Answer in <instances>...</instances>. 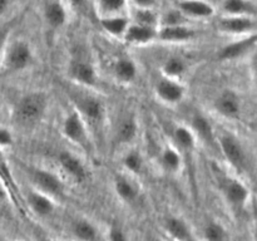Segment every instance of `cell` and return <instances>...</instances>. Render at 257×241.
I'll return each mask as SVG.
<instances>
[{
    "instance_id": "obj_41",
    "label": "cell",
    "mask_w": 257,
    "mask_h": 241,
    "mask_svg": "<svg viewBox=\"0 0 257 241\" xmlns=\"http://www.w3.org/2000/svg\"><path fill=\"white\" fill-rule=\"evenodd\" d=\"M10 7V0H0V17L8 12Z\"/></svg>"
},
{
    "instance_id": "obj_18",
    "label": "cell",
    "mask_w": 257,
    "mask_h": 241,
    "mask_svg": "<svg viewBox=\"0 0 257 241\" xmlns=\"http://www.w3.org/2000/svg\"><path fill=\"white\" fill-rule=\"evenodd\" d=\"M138 131H140V127H138L136 117L131 114L124 115V117L120 118L119 122H117V126H115L114 141L120 146L130 145L137 138Z\"/></svg>"
},
{
    "instance_id": "obj_32",
    "label": "cell",
    "mask_w": 257,
    "mask_h": 241,
    "mask_svg": "<svg viewBox=\"0 0 257 241\" xmlns=\"http://www.w3.org/2000/svg\"><path fill=\"white\" fill-rule=\"evenodd\" d=\"M122 165L130 175L137 176L142 173L143 167H145V161H143L141 152L136 150H131L123 156Z\"/></svg>"
},
{
    "instance_id": "obj_43",
    "label": "cell",
    "mask_w": 257,
    "mask_h": 241,
    "mask_svg": "<svg viewBox=\"0 0 257 241\" xmlns=\"http://www.w3.org/2000/svg\"><path fill=\"white\" fill-rule=\"evenodd\" d=\"M255 232H256V237H257V207L255 210Z\"/></svg>"
},
{
    "instance_id": "obj_3",
    "label": "cell",
    "mask_w": 257,
    "mask_h": 241,
    "mask_svg": "<svg viewBox=\"0 0 257 241\" xmlns=\"http://www.w3.org/2000/svg\"><path fill=\"white\" fill-rule=\"evenodd\" d=\"M29 177L33 183V188L42 191L47 195L58 200L64 195L65 183L62 176L57 172L45 170V168L33 167L29 170Z\"/></svg>"
},
{
    "instance_id": "obj_23",
    "label": "cell",
    "mask_w": 257,
    "mask_h": 241,
    "mask_svg": "<svg viewBox=\"0 0 257 241\" xmlns=\"http://www.w3.org/2000/svg\"><path fill=\"white\" fill-rule=\"evenodd\" d=\"M215 109L221 115L227 118L237 117L240 113L241 104L237 94L232 90H223L215 100Z\"/></svg>"
},
{
    "instance_id": "obj_45",
    "label": "cell",
    "mask_w": 257,
    "mask_h": 241,
    "mask_svg": "<svg viewBox=\"0 0 257 241\" xmlns=\"http://www.w3.org/2000/svg\"><path fill=\"white\" fill-rule=\"evenodd\" d=\"M3 118V107H2V103H0V120Z\"/></svg>"
},
{
    "instance_id": "obj_40",
    "label": "cell",
    "mask_w": 257,
    "mask_h": 241,
    "mask_svg": "<svg viewBox=\"0 0 257 241\" xmlns=\"http://www.w3.org/2000/svg\"><path fill=\"white\" fill-rule=\"evenodd\" d=\"M9 197V190H8L7 185L3 182V180L0 178V207L4 205V202L7 201V198Z\"/></svg>"
},
{
    "instance_id": "obj_6",
    "label": "cell",
    "mask_w": 257,
    "mask_h": 241,
    "mask_svg": "<svg viewBox=\"0 0 257 241\" xmlns=\"http://www.w3.org/2000/svg\"><path fill=\"white\" fill-rule=\"evenodd\" d=\"M58 165L63 177L73 183L85 182L88 177V171L83 161L74 153L69 151H62L58 155Z\"/></svg>"
},
{
    "instance_id": "obj_4",
    "label": "cell",
    "mask_w": 257,
    "mask_h": 241,
    "mask_svg": "<svg viewBox=\"0 0 257 241\" xmlns=\"http://www.w3.org/2000/svg\"><path fill=\"white\" fill-rule=\"evenodd\" d=\"M62 133L70 143L77 147L89 148V127L75 109L68 113L63 119Z\"/></svg>"
},
{
    "instance_id": "obj_35",
    "label": "cell",
    "mask_w": 257,
    "mask_h": 241,
    "mask_svg": "<svg viewBox=\"0 0 257 241\" xmlns=\"http://www.w3.org/2000/svg\"><path fill=\"white\" fill-rule=\"evenodd\" d=\"M107 237L108 241H128L125 231L119 225H117V223H113V225L109 226Z\"/></svg>"
},
{
    "instance_id": "obj_14",
    "label": "cell",
    "mask_w": 257,
    "mask_h": 241,
    "mask_svg": "<svg viewBox=\"0 0 257 241\" xmlns=\"http://www.w3.org/2000/svg\"><path fill=\"white\" fill-rule=\"evenodd\" d=\"M221 152L225 156L226 160L230 162L232 167L241 170L245 166V152L241 147L240 142L235 137L230 135H222L218 138Z\"/></svg>"
},
{
    "instance_id": "obj_10",
    "label": "cell",
    "mask_w": 257,
    "mask_h": 241,
    "mask_svg": "<svg viewBox=\"0 0 257 241\" xmlns=\"http://www.w3.org/2000/svg\"><path fill=\"white\" fill-rule=\"evenodd\" d=\"M221 190L228 205L236 210L245 207L250 197L248 188L236 178H225L221 183Z\"/></svg>"
},
{
    "instance_id": "obj_46",
    "label": "cell",
    "mask_w": 257,
    "mask_h": 241,
    "mask_svg": "<svg viewBox=\"0 0 257 241\" xmlns=\"http://www.w3.org/2000/svg\"><path fill=\"white\" fill-rule=\"evenodd\" d=\"M158 241H165V240H158Z\"/></svg>"
},
{
    "instance_id": "obj_27",
    "label": "cell",
    "mask_w": 257,
    "mask_h": 241,
    "mask_svg": "<svg viewBox=\"0 0 257 241\" xmlns=\"http://www.w3.org/2000/svg\"><path fill=\"white\" fill-rule=\"evenodd\" d=\"M255 43H257V34L238 40V42L231 43V44L226 45L225 48L221 49L220 58L221 59H233V58L240 57L243 53L247 52Z\"/></svg>"
},
{
    "instance_id": "obj_1",
    "label": "cell",
    "mask_w": 257,
    "mask_h": 241,
    "mask_svg": "<svg viewBox=\"0 0 257 241\" xmlns=\"http://www.w3.org/2000/svg\"><path fill=\"white\" fill-rule=\"evenodd\" d=\"M34 50L25 39L8 40L0 60V72L4 74H18L32 67Z\"/></svg>"
},
{
    "instance_id": "obj_5",
    "label": "cell",
    "mask_w": 257,
    "mask_h": 241,
    "mask_svg": "<svg viewBox=\"0 0 257 241\" xmlns=\"http://www.w3.org/2000/svg\"><path fill=\"white\" fill-rule=\"evenodd\" d=\"M74 109L89 126H99L105 118V105L100 98L92 94H82L74 98Z\"/></svg>"
},
{
    "instance_id": "obj_13",
    "label": "cell",
    "mask_w": 257,
    "mask_h": 241,
    "mask_svg": "<svg viewBox=\"0 0 257 241\" xmlns=\"http://www.w3.org/2000/svg\"><path fill=\"white\" fill-rule=\"evenodd\" d=\"M55 201L57 200L53 198L52 196L47 195L37 188H32L27 196V202L30 211L38 217H48L52 215L57 206Z\"/></svg>"
},
{
    "instance_id": "obj_30",
    "label": "cell",
    "mask_w": 257,
    "mask_h": 241,
    "mask_svg": "<svg viewBox=\"0 0 257 241\" xmlns=\"http://www.w3.org/2000/svg\"><path fill=\"white\" fill-rule=\"evenodd\" d=\"M128 7V0H97V10H99L100 17L125 14Z\"/></svg>"
},
{
    "instance_id": "obj_19",
    "label": "cell",
    "mask_w": 257,
    "mask_h": 241,
    "mask_svg": "<svg viewBox=\"0 0 257 241\" xmlns=\"http://www.w3.org/2000/svg\"><path fill=\"white\" fill-rule=\"evenodd\" d=\"M114 191L115 195L118 196L122 202L124 203H135L138 200L141 193L140 186L137 182L132 180L130 176L127 175H119L114 178Z\"/></svg>"
},
{
    "instance_id": "obj_34",
    "label": "cell",
    "mask_w": 257,
    "mask_h": 241,
    "mask_svg": "<svg viewBox=\"0 0 257 241\" xmlns=\"http://www.w3.org/2000/svg\"><path fill=\"white\" fill-rule=\"evenodd\" d=\"M186 18L183 17L182 13L175 8V9L168 10L163 15L160 17V27L161 25H176V24H183L186 23Z\"/></svg>"
},
{
    "instance_id": "obj_15",
    "label": "cell",
    "mask_w": 257,
    "mask_h": 241,
    "mask_svg": "<svg viewBox=\"0 0 257 241\" xmlns=\"http://www.w3.org/2000/svg\"><path fill=\"white\" fill-rule=\"evenodd\" d=\"M43 14L44 20L52 29H60L69 20L67 3L63 0H47Z\"/></svg>"
},
{
    "instance_id": "obj_33",
    "label": "cell",
    "mask_w": 257,
    "mask_h": 241,
    "mask_svg": "<svg viewBox=\"0 0 257 241\" xmlns=\"http://www.w3.org/2000/svg\"><path fill=\"white\" fill-rule=\"evenodd\" d=\"M161 15L155 9H135L131 15V22L148 27L160 28Z\"/></svg>"
},
{
    "instance_id": "obj_38",
    "label": "cell",
    "mask_w": 257,
    "mask_h": 241,
    "mask_svg": "<svg viewBox=\"0 0 257 241\" xmlns=\"http://www.w3.org/2000/svg\"><path fill=\"white\" fill-rule=\"evenodd\" d=\"M8 40H9V32H8V29H0V60H2L3 50H4Z\"/></svg>"
},
{
    "instance_id": "obj_17",
    "label": "cell",
    "mask_w": 257,
    "mask_h": 241,
    "mask_svg": "<svg viewBox=\"0 0 257 241\" xmlns=\"http://www.w3.org/2000/svg\"><path fill=\"white\" fill-rule=\"evenodd\" d=\"M165 230L173 241H195L192 228L180 216H168L165 220Z\"/></svg>"
},
{
    "instance_id": "obj_21",
    "label": "cell",
    "mask_w": 257,
    "mask_h": 241,
    "mask_svg": "<svg viewBox=\"0 0 257 241\" xmlns=\"http://www.w3.org/2000/svg\"><path fill=\"white\" fill-rule=\"evenodd\" d=\"M113 75L115 80L122 84H131L138 77V67L130 57H119L113 64Z\"/></svg>"
},
{
    "instance_id": "obj_16",
    "label": "cell",
    "mask_w": 257,
    "mask_h": 241,
    "mask_svg": "<svg viewBox=\"0 0 257 241\" xmlns=\"http://www.w3.org/2000/svg\"><path fill=\"white\" fill-rule=\"evenodd\" d=\"M255 20L251 17H238V15H225L218 20V29L226 34L241 35L251 32L255 28Z\"/></svg>"
},
{
    "instance_id": "obj_20",
    "label": "cell",
    "mask_w": 257,
    "mask_h": 241,
    "mask_svg": "<svg viewBox=\"0 0 257 241\" xmlns=\"http://www.w3.org/2000/svg\"><path fill=\"white\" fill-rule=\"evenodd\" d=\"M131 24V18L127 14L109 15V17H99V25L109 37L123 39L128 27Z\"/></svg>"
},
{
    "instance_id": "obj_26",
    "label": "cell",
    "mask_w": 257,
    "mask_h": 241,
    "mask_svg": "<svg viewBox=\"0 0 257 241\" xmlns=\"http://www.w3.org/2000/svg\"><path fill=\"white\" fill-rule=\"evenodd\" d=\"M191 128L195 132L197 140H201L202 142L207 143V145H213L216 141L215 132H213L212 125L210 123V120L206 117H203L202 114H196L192 118V125Z\"/></svg>"
},
{
    "instance_id": "obj_11",
    "label": "cell",
    "mask_w": 257,
    "mask_h": 241,
    "mask_svg": "<svg viewBox=\"0 0 257 241\" xmlns=\"http://www.w3.org/2000/svg\"><path fill=\"white\" fill-rule=\"evenodd\" d=\"M187 20H205L215 15L216 9L207 0H180L176 5Z\"/></svg>"
},
{
    "instance_id": "obj_24",
    "label": "cell",
    "mask_w": 257,
    "mask_h": 241,
    "mask_svg": "<svg viewBox=\"0 0 257 241\" xmlns=\"http://www.w3.org/2000/svg\"><path fill=\"white\" fill-rule=\"evenodd\" d=\"M160 163L163 171L171 175H176L182 170L183 161L181 151L176 146H166L160 153Z\"/></svg>"
},
{
    "instance_id": "obj_12",
    "label": "cell",
    "mask_w": 257,
    "mask_h": 241,
    "mask_svg": "<svg viewBox=\"0 0 257 241\" xmlns=\"http://www.w3.org/2000/svg\"><path fill=\"white\" fill-rule=\"evenodd\" d=\"M127 44L135 45V47H143L158 40V28L148 27V25L137 24L131 22L124 37H123Z\"/></svg>"
},
{
    "instance_id": "obj_28",
    "label": "cell",
    "mask_w": 257,
    "mask_h": 241,
    "mask_svg": "<svg viewBox=\"0 0 257 241\" xmlns=\"http://www.w3.org/2000/svg\"><path fill=\"white\" fill-rule=\"evenodd\" d=\"M188 65L186 60L181 57H170L163 62L162 68V75L167 78H172V79L181 80L183 75L187 73Z\"/></svg>"
},
{
    "instance_id": "obj_42",
    "label": "cell",
    "mask_w": 257,
    "mask_h": 241,
    "mask_svg": "<svg viewBox=\"0 0 257 241\" xmlns=\"http://www.w3.org/2000/svg\"><path fill=\"white\" fill-rule=\"evenodd\" d=\"M252 73H253V77H255V80L257 82V54L252 59Z\"/></svg>"
},
{
    "instance_id": "obj_44",
    "label": "cell",
    "mask_w": 257,
    "mask_h": 241,
    "mask_svg": "<svg viewBox=\"0 0 257 241\" xmlns=\"http://www.w3.org/2000/svg\"><path fill=\"white\" fill-rule=\"evenodd\" d=\"M38 241H55V240H53V238H49V237H44V238H40V240Z\"/></svg>"
},
{
    "instance_id": "obj_7",
    "label": "cell",
    "mask_w": 257,
    "mask_h": 241,
    "mask_svg": "<svg viewBox=\"0 0 257 241\" xmlns=\"http://www.w3.org/2000/svg\"><path fill=\"white\" fill-rule=\"evenodd\" d=\"M68 75L80 87L93 88L98 83V73L92 62L84 58H73L68 64Z\"/></svg>"
},
{
    "instance_id": "obj_29",
    "label": "cell",
    "mask_w": 257,
    "mask_h": 241,
    "mask_svg": "<svg viewBox=\"0 0 257 241\" xmlns=\"http://www.w3.org/2000/svg\"><path fill=\"white\" fill-rule=\"evenodd\" d=\"M222 10L225 15L251 17L256 13V7L250 0H225Z\"/></svg>"
},
{
    "instance_id": "obj_2",
    "label": "cell",
    "mask_w": 257,
    "mask_h": 241,
    "mask_svg": "<svg viewBox=\"0 0 257 241\" xmlns=\"http://www.w3.org/2000/svg\"><path fill=\"white\" fill-rule=\"evenodd\" d=\"M48 104V97L43 92L27 93L15 104L13 110L15 120L25 127L37 125L47 113Z\"/></svg>"
},
{
    "instance_id": "obj_36",
    "label": "cell",
    "mask_w": 257,
    "mask_h": 241,
    "mask_svg": "<svg viewBox=\"0 0 257 241\" xmlns=\"http://www.w3.org/2000/svg\"><path fill=\"white\" fill-rule=\"evenodd\" d=\"M14 145V136L12 131L0 123V148L5 150Z\"/></svg>"
},
{
    "instance_id": "obj_39",
    "label": "cell",
    "mask_w": 257,
    "mask_h": 241,
    "mask_svg": "<svg viewBox=\"0 0 257 241\" xmlns=\"http://www.w3.org/2000/svg\"><path fill=\"white\" fill-rule=\"evenodd\" d=\"M68 5L75 10H84L88 4V0H67Z\"/></svg>"
},
{
    "instance_id": "obj_37",
    "label": "cell",
    "mask_w": 257,
    "mask_h": 241,
    "mask_svg": "<svg viewBox=\"0 0 257 241\" xmlns=\"http://www.w3.org/2000/svg\"><path fill=\"white\" fill-rule=\"evenodd\" d=\"M135 9H155L157 0H128Z\"/></svg>"
},
{
    "instance_id": "obj_31",
    "label": "cell",
    "mask_w": 257,
    "mask_h": 241,
    "mask_svg": "<svg viewBox=\"0 0 257 241\" xmlns=\"http://www.w3.org/2000/svg\"><path fill=\"white\" fill-rule=\"evenodd\" d=\"M203 240L205 241H228L230 235L225 226L216 220L208 221L203 227Z\"/></svg>"
},
{
    "instance_id": "obj_8",
    "label": "cell",
    "mask_w": 257,
    "mask_h": 241,
    "mask_svg": "<svg viewBox=\"0 0 257 241\" xmlns=\"http://www.w3.org/2000/svg\"><path fill=\"white\" fill-rule=\"evenodd\" d=\"M155 93L160 102L167 105H176L185 99L186 88L181 80L162 75V78L156 84Z\"/></svg>"
},
{
    "instance_id": "obj_9",
    "label": "cell",
    "mask_w": 257,
    "mask_h": 241,
    "mask_svg": "<svg viewBox=\"0 0 257 241\" xmlns=\"http://www.w3.org/2000/svg\"><path fill=\"white\" fill-rule=\"evenodd\" d=\"M197 33L187 23L176 25H161L158 28V40L168 44H183L192 42Z\"/></svg>"
},
{
    "instance_id": "obj_22",
    "label": "cell",
    "mask_w": 257,
    "mask_h": 241,
    "mask_svg": "<svg viewBox=\"0 0 257 241\" xmlns=\"http://www.w3.org/2000/svg\"><path fill=\"white\" fill-rule=\"evenodd\" d=\"M70 232L78 241H99L100 232L93 221L85 217H78L70 225Z\"/></svg>"
},
{
    "instance_id": "obj_25",
    "label": "cell",
    "mask_w": 257,
    "mask_h": 241,
    "mask_svg": "<svg viewBox=\"0 0 257 241\" xmlns=\"http://www.w3.org/2000/svg\"><path fill=\"white\" fill-rule=\"evenodd\" d=\"M173 141L181 152H193L198 140L192 128L187 126H177L173 131Z\"/></svg>"
}]
</instances>
